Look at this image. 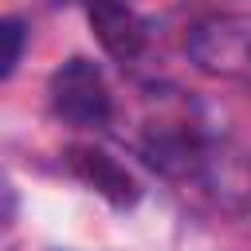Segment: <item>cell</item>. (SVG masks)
<instances>
[{"label":"cell","mask_w":251,"mask_h":251,"mask_svg":"<svg viewBox=\"0 0 251 251\" xmlns=\"http://www.w3.org/2000/svg\"><path fill=\"white\" fill-rule=\"evenodd\" d=\"M67 165L75 169V176H82L86 184H94L110 204H133L137 200V180L102 149H90V145H75L67 153Z\"/></svg>","instance_id":"obj_2"},{"label":"cell","mask_w":251,"mask_h":251,"mask_svg":"<svg viewBox=\"0 0 251 251\" xmlns=\"http://www.w3.org/2000/svg\"><path fill=\"white\" fill-rule=\"evenodd\" d=\"M4 67H0V75L8 78L12 71H16V63H20V47H24V24L20 20H4Z\"/></svg>","instance_id":"obj_4"},{"label":"cell","mask_w":251,"mask_h":251,"mask_svg":"<svg viewBox=\"0 0 251 251\" xmlns=\"http://www.w3.org/2000/svg\"><path fill=\"white\" fill-rule=\"evenodd\" d=\"M86 4V12H98V8H110V4H122V0H78Z\"/></svg>","instance_id":"obj_5"},{"label":"cell","mask_w":251,"mask_h":251,"mask_svg":"<svg viewBox=\"0 0 251 251\" xmlns=\"http://www.w3.org/2000/svg\"><path fill=\"white\" fill-rule=\"evenodd\" d=\"M51 106L75 126H98L110 114V90L90 59H71L51 75Z\"/></svg>","instance_id":"obj_1"},{"label":"cell","mask_w":251,"mask_h":251,"mask_svg":"<svg viewBox=\"0 0 251 251\" xmlns=\"http://www.w3.org/2000/svg\"><path fill=\"white\" fill-rule=\"evenodd\" d=\"M90 24L102 39V47L114 55V59H133L141 47H145V20L122 0V4H110V8H98L90 12Z\"/></svg>","instance_id":"obj_3"}]
</instances>
